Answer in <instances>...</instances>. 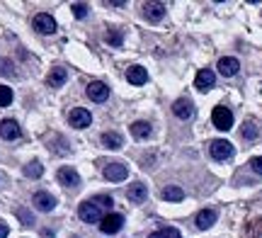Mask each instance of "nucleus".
Here are the masks:
<instances>
[{"label":"nucleus","mask_w":262,"mask_h":238,"mask_svg":"<svg viewBox=\"0 0 262 238\" xmlns=\"http://www.w3.org/2000/svg\"><path fill=\"white\" fill-rule=\"evenodd\" d=\"M78 217H80L85 224H97V221H102V207L95 200H88L78 207Z\"/></svg>","instance_id":"f257e3e1"},{"label":"nucleus","mask_w":262,"mask_h":238,"mask_svg":"<svg viewBox=\"0 0 262 238\" xmlns=\"http://www.w3.org/2000/svg\"><path fill=\"white\" fill-rule=\"evenodd\" d=\"M211 122H214L216 129H221V132H228V129L233 126V112H231L228 107L219 105V107H214V112H211Z\"/></svg>","instance_id":"f03ea898"},{"label":"nucleus","mask_w":262,"mask_h":238,"mask_svg":"<svg viewBox=\"0 0 262 238\" xmlns=\"http://www.w3.org/2000/svg\"><path fill=\"white\" fill-rule=\"evenodd\" d=\"M209 151H211L214 161H228L233 156V143H228L226 139H216V141H211Z\"/></svg>","instance_id":"7ed1b4c3"},{"label":"nucleus","mask_w":262,"mask_h":238,"mask_svg":"<svg viewBox=\"0 0 262 238\" xmlns=\"http://www.w3.org/2000/svg\"><path fill=\"white\" fill-rule=\"evenodd\" d=\"M32 25H34V29H37L39 34H54V32H56V19L51 17L49 12H39V15H34Z\"/></svg>","instance_id":"20e7f679"},{"label":"nucleus","mask_w":262,"mask_h":238,"mask_svg":"<svg viewBox=\"0 0 262 238\" xmlns=\"http://www.w3.org/2000/svg\"><path fill=\"white\" fill-rule=\"evenodd\" d=\"M68 122L75 129H85V126H90V122H93V115L85 107H75V110H71V115H68Z\"/></svg>","instance_id":"39448f33"},{"label":"nucleus","mask_w":262,"mask_h":238,"mask_svg":"<svg viewBox=\"0 0 262 238\" xmlns=\"http://www.w3.org/2000/svg\"><path fill=\"white\" fill-rule=\"evenodd\" d=\"M124 226V217L122 214H107V217H102V221H100V231L102 233H117V231H122Z\"/></svg>","instance_id":"423d86ee"},{"label":"nucleus","mask_w":262,"mask_h":238,"mask_svg":"<svg viewBox=\"0 0 262 238\" xmlns=\"http://www.w3.org/2000/svg\"><path fill=\"white\" fill-rule=\"evenodd\" d=\"M102 172H104V178H107L110 182H122V180L129 178V168H126L124 163H110Z\"/></svg>","instance_id":"0eeeda50"},{"label":"nucleus","mask_w":262,"mask_h":238,"mask_svg":"<svg viewBox=\"0 0 262 238\" xmlns=\"http://www.w3.org/2000/svg\"><path fill=\"white\" fill-rule=\"evenodd\" d=\"M172 115L178 117V119H192L194 117V105H192V100H187V97H180V100H175V105H172Z\"/></svg>","instance_id":"6e6552de"},{"label":"nucleus","mask_w":262,"mask_h":238,"mask_svg":"<svg viewBox=\"0 0 262 238\" xmlns=\"http://www.w3.org/2000/svg\"><path fill=\"white\" fill-rule=\"evenodd\" d=\"M214 83H216V76H214V71H209V68H202V71L196 73V78H194V88L196 90H202V93L211 90Z\"/></svg>","instance_id":"1a4fd4ad"},{"label":"nucleus","mask_w":262,"mask_h":238,"mask_svg":"<svg viewBox=\"0 0 262 238\" xmlns=\"http://www.w3.org/2000/svg\"><path fill=\"white\" fill-rule=\"evenodd\" d=\"M88 97H90L93 102H104V100L110 97V88L104 85L102 80H93V83L88 85Z\"/></svg>","instance_id":"9d476101"},{"label":"nucleus","mask_w":262,"mask_h":238,"mask_svg":"<svg viewBox=\"0 0 262 238\" xmlns=\"http://www.w3.org/2000/svg\"><path fill=\"white\" fill-rule=\"evenodd\" d=\"M19 124L15 119H3L0 122V139H5V141H15L19 139Z\"/></svg>","instance_id":"9b49d317"},{"label":"nucleus","mask_w":262,"mask_h":238,"mask_svg":"<svg viewBox=\"0 0 262 238\" xmlns=\"http://www.w3.org/2000/svg\"><path fill=\"white\" fill-rule=\"evenodd\" d=\"M241 71V61L233 56H224L221 61H219V73L224 78H233L235 73Z\"/></svg>","instance_id":"f8f14e48"},{"label":"nucleus","mask_w":262,"mask_h":238,"mask_svg":"<svg viewBox=\"0 0 262 238\" xmlns=\"http://www.w3.org/2000/svg\"><path fill=\"white\" fill-rule=\"evenodd\" d=\"M32 204H34L39 211H51L56 207V197L49 194V192H37V194L32 197Z\"/></svg>","instance_id":"ddd939ff"},{"label":"nucleus","mask_w":262,"mask_h":238,"mask_svg":"<svg viewBox=\"0 0 262 238\" xmlns=\"http://www.w3.org/2000/svg\"><path fill=\"white\" fill-rule=\"evenodd\" d=\"M143 15L148 22H160L165 17V3H146L143 5Z\"/></svg>","instance_id":"4468645a"},{"label":"nucleus","mask_w":262,"mask_h":238,"mask_svg":"<svg viewBox=\"0 0 262 238\" xmlns=\"http://www.w3.org/2000/svg\"><path fill=\"white\" fill-rule=\"evenodd\" d=\"M56 178L63 187H78V185H80V175H78L73 168H61Z\"/></svg>","instance_id":"2eb2a0df"},{"label":"nucleus","mask_w":262,"mask_h":238,"mask_svg":"<svg viewBox=\"0 0 262 238\" xmlns=\"http://www.w3.org/2000/svg\"><path fill=\"white\" fill-rule=\"evenodd\" d=\"M216 209H202L199 214H196V219H194V224H196V229L199 231H206L209 226H214V221H216Z\"/></svg>","instance_id":"dca6fc26"},{"label":"nucleus","mask_w":262,"mask_h":238,"mask_svg":"<svg viewBox=\"0 0 262 238\" xmlns=\"http://www.w3.org/2000/svg\"><path fill=\"white\" fill-rule=\"evenodd\" d=\"M146 197H148V190H146V185H141V182H134L129 190H126V200L134 202V204L146 202Z\"/></svg>","instance_id":"f3484780"},{"label":"nucleus","mask_w":262,"mask_h":238,"mask_svg":"<svg viewBox=\"0 0 262 238\" xmlns=\"http://www.w3.org/2000/svg\"><path fill=\"white\" fill-rule=\"evenodd\" d=\"M126 78H129L131 85H143V83L148 80V73H146L143 66H131L129 71H126Z\"/></svg>","instance_id":"a211bd4d"},{"label":"nucleus","mask_w":262,"mask_h":238,"mask_svg":"<svg viewBox=\"0 0 262 238\" xmlns=\"http://www.w3.org/2000/svg\"><path fill=\"white\" fill-rule=\"evenodd\" d=\"M243 238H262V217H257V219L245 224Z\"/></svg>","instance_id":"6ab92c4d"},{"label":"nucleus","mask_w":262,"mask_h":238,"mask_svg":"<svg viewBox=\"0 0 262 238\" xmlns=\"http://www.w3.org/2000/svg\"><path fill=\"white\" fill-rule=\"evenodd\" d=\"M102 146H107V148L117 151V148H122V146H124V139L117 132H104L102 134Z\"/></svg>","instance_id":"aec40b11"},{"label":"nucleus","mask_w":262,"mask_h":238,"mask_svg":"<svg viewBox=\"0 0 262 238\" xmlns=\"http://www.w3.org/2000/svg\"><path fill=\"white\" fill-rule=\"evenodd\" d=\"M66 78H68V73H66V68H51V73H49L47 83L51 88H61L66 83Z\"/></svg>","instance_id":"412c9836"},{"label":"nucleus","mask_w":262,"mask_h":238,"mask_svg":"<svg viewBox=\"0 0 262 238\" xmlns=\"http://www.w3.org/2000/svg\"><path fill=\"white\" fill-rule=\"evenodd\" d=\"M131 134H134L136 139H148L150 134H153V129H150L148 122H134L131 124Z\"/></svg>","instance_id":"4be33fe9"},{"label":"nucleus","mask_w":262,"mask_h":238,"mask_svg":"<svg viewBox=\"0 0 262 238\" xmlns=\"http://www.w3.org/2000/svg\"><path fill=\"white\" fill-rule=\"evenodd\" d=\"M163 200H168V202H182L185 200V192H182V187H165L163 190Z\"/></svg>","instance_id":"5701e85b"},{"label":"nucleus","mask_w":262,"mask_h":238,"mask_svg":"<svg viewBox=\"0 0 262 238\" xmlns=\"http://www.w3.org/2000/svg\"><path fill=\"white\" fill-rule=\"evenodd\" d=\"M41 172H44V165L37 161H32L29 165H25V175H27V178H39Z\"/></svg>","instance_id":"b1692460"},{"label":"nucleus","mask_w":262,"mask_h":238,"mask_svg":"<svg viewBox=\"0 0 262 238\" xmlns=\"http://www.w3.org/2000/svg\"><path fill=\"white\" fill-rule=\"evenodd\" d=\"M122 41H124L122 29H110V32H107V44H112V47H122Z\"/></svg>","instance_id":"393cba45"},{"label":"nucleus","mask_w":262,"mask_h":238,"mask_svg":"<svg viewBox=\"0 0 262 238\" xmlns=\"http://www.w3.org/2000/svg\"><path fill=\"white\" fill-rule=\"evenodd\" d=\"M148 238H182V236H180L178 229H160L156 233H150Z\"/></svg>","instance_id":"a878e982"},{"label":"nucleus","mask_w":262,"mask_h":238,"mask_svg":"<svg viewBox=\"0 0 262 238\" xmlns=\"http://www.w3.org/2000/svg\"><path fill=\"white\" fill-rule=\"evenodd\" d=\"M243 139H248V141L257 139V126H255V122H245L243 124Z\"/></svg>","instance_id":"bb28decb"},{"label":"nucleus","mask_w":262,"mask_h":238,"mask_svg":"<svg viewBox=\"0 0 262 238\" xmlns=\"http://www.w3.org/2000/svg\"><path fill=\"white\" fill-rule=\"evenodd\" d=\"M12 102V88L0 85V107H8Z\"/></svg>","instance_id":"cd10ccee"},{"label":"nucleus","mask_w":262,"mask_h":238,"mask_svg":"<svg viewBox=\"0 0 262 238\" xmlns=\"http://www.w3.org/2000/svg\"><path fill=\"white\" fill-rule=\"evenodd\" d=\"M71 10H73V15L78 19H83L85 15H88V5H85V3H73V5H71Z\"/></svg>","instance_id":"c85d7f7f"},{"label":"nucleus","mask_w":262,"mask_h":238,"mask_svg":"<svg viewBox=\"0 0 262 238\" xmlns=\"http://www.w3.org/2000/svg\"><path fill=\"white\" fill-rule=\"evenodd\" d=\"M95 202H97V204H100V207H102V209H110V207H112L114 202H112V197H110V194H97V197H93Z\"/></svg>","instance_id":"c756f323"},{"label":"nucleus","mask_w":262,"mask_h":238,"mask_svg":"<svg viewBox=\"0 0 262 238\" xmlns=\"http://www.w3.org/2000/svg\"><path fill=\"white\" fill-rule=\"evenodd\" d=\"M17 217H19V221H22L25 226H32V224H34V219H32V214H29L27 209H17Z\"/></svg>","instance_id":"7c9ffc66"},{"label":"nucleus","mask_w":262,"mask_h":238,"mask_svg":"<svg viewBox=\"0 0 262 238\" xmlns=\"http://www.w3.org/2000/svg\"><path fill=\"white\" fill-rule=\"evenodd\" d=\"M250 168H253V170L257 172V175H262V158H260V156H257V158H253V161H250Z\"/></svg>","instance_id":"2f4dec72"},{"label":"nucleus","mask_w":262,"mask_h":238,"mask_svg":"<svg viewBox=\"0 0 262 238\" xmlns=\"http://www.w3.org/2000/svg\"><path fill=\"white\" fill-rule=\"evenodd\" d=\"M8 233H10V229L5 224H0V238H8Z\"/></svg>","instance_id":"473e14b6"},{"label":"nucleus","mask_w":262,"mask_h":238,"mask_svg":"<svg viewBox=\"0 0 262 238\" xmlns=\"http://www.w3.org/2000/svg\"><path fill=\"white\" fill-rule=\"evenodd\" d=\"M41 238H54V231H41Z\"/></svg>","instance_id":"72a5a7b5"}]
</instances>
